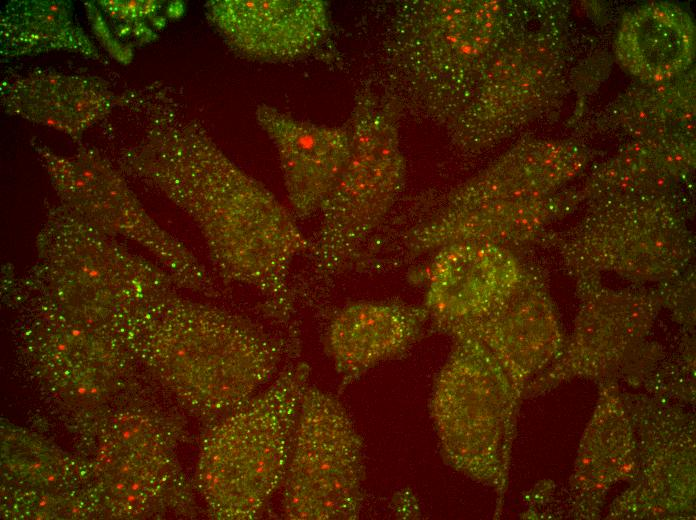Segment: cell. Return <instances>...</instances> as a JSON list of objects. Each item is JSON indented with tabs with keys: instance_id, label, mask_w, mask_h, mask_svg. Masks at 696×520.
Returning <instances> with one entry per match:
<instances>
[{
	"instance_id": "cell-25",
	"label": "cell",
	"mask_w": 696,
	"mask_h": 520,
	"mask_svg": "<svg viewBox=\"0 0 696 520\" xmlns=\"http://www.w3.org/2000/svg\"><path fill=\"white\" fill-rule=\"evenodd\" d=\"M692 163V150L687 146L636 144L605 163L592 177L589 190L598 200L660 198Z\"/></svg>"
},
{
	"instance_id": "cell-6",
	"label": "cell",
	"mask_w": 696,
	"mask_h": 520,
	"mask_svg": "<svg viewBox=\"0 0 696 520\" xmlns=\"http://www.w3.org/2000/svg\"><path fill=\"white\" fill-rule=\"evenodd\" d=\"M401 106L370 86L357 93L349 124V153L320 214L309 253L318 275L337 274L382 224L402 191Z\"/></svg>"
},
{
	"instance_id": "cell-15",
	"label": "cell",
	"mask_w": 696,
	"mask_h": 520,
	"mask_svg": "<svg viewBox=\"0 0 696 520\" xmlns=\"http://www.w3.org/2000/svg\"><path fill=\"white\" fill-rule=\"evenodd\" d=\"M207 15L234 50L264 61L309 54L330 27L322 0H219L207 5Z\"/></svg>"
},
{
	"instance_id": "cell-12",
	"label": "cell",
	"mask_w": 696,
	"mask_h": 520,
	"mask_svg": "<svg viewBox=\"0 0 696 520\" xmlns=\"http://www.w3.org/2000/svg\"><path fill=\"white\" fill-rule=\"evenodd\" d=\"M543 50L532 34L515 33L491 61L466 106L446 127L451 143L478 152L511 133L535 111L541 96Z\"/></svg>"
},
{
	"instance_id": "cell-19",
	"label": "cell",
	"mask_w": 696,
	"mask_h": 520,
	"mask_svg": "<svg viewBox=\"0 0 696 520\" xmlns=\"http://www.w3.org/2000/svg\"><path fill=\"white\" fill-rule=\"evenodd\" d=\"M587 155L577 146L540 140L524 141L476 176L455 188L445 205L495 200H539L573 179Z\"/></svg>"
},
{
	"instance_id": "cell-22",
	"label": "cell",
	"mask_w": 696,
	"mask_h": 520,
	"mask_svg": "<svg viewBox=\"0 0 696 520\" xmlns=\"http://www.w3.org/2000/svg\"><path fill=\"white\" fill-rule=\"evenodd\" d=\"M695 31L679 7L651 3L629 12L622 20L616 54L629 73L645 82H664L692 62Z\"/></svg>"
},
{
	"instance_id": "cell-24",
	"label": "cell",
	"mask_w": 696,
	"mask_h": 520,
	"mask_svg": "<svg viewBox=\"0 0 696 520\" xmlns=\"http://www.w3.org/2000/svg\"><path fill=\"white\" fill-rule=\"evenodd\" d=\"M588 283L589 299L579 317L571 357L596 365L620 357L644 335L653 302L646 294L613 291L596 281Z\"/></svg>"
},
{
	"instance_id": "cell-1",
	"label": "cell",
	"mask_w": 696,
	"mask_h": 520,
	"mask_svg": "<svg viewBox=\"0 0 696 520\" xmlns=\"http://www.w3.org/2000/svg\"><path fill=\"white\" fill-rule=\"evenodd\" d=\"M173 108L159 107L147 143L123 166L192 218L221 278L257 290L270 311L290 317L291 267L311 241L270 190Z\"/></svg>"
},
{
	"instance_id": "cell-16",
	"label": "cell",
	"mask_w": 696,
	"mask_h": 520,
	"mask_svg": "<svg viewBox=\"0 0 696 520\" xmlns=\"http://www.w3.org/2000/svg\"><path fill=\"white\" fill-rule=\"evenodd\" d=\"M255 118L274 144L293 214L305 219L320 212L349 153L346 127L315 124L261 104Z\"/></svg>"
},
{
	"instance_id": "cell-2",
	"label": "cell",
	"mask_w": 696,
	"mask_h": 520,
	"mask_svg": "<svg viewBox=\"0 0 696 520\" xmlns=\"http://www.w3.org/2000/svg\"><path fill=\"white\" fill-rule=\"evenodd\" d=\"M188 410L223 417L272 379L282 346L237 314L169 294L131 345Z\"/></svg>"
},
{
	"instance_id": "cell-18",
	"label": "cell",
	"mask_w": 696,
	"mask_h": 520,
	"mask_svg": "<svg viewBox=\"0 0 696 520\" xmlns=\"http://www.w3.org/2000/svg\"><path fill=\"white\" fill-rule=\"evenodd\" d=\"M562 204L559 197L539 200H495L448 206L415 227L406 242L413 255L434 252L459 242L503 247L536 238Z\"/></svg>"
},
{
	"instance_id": "cell-17",
	"label": "cell",
	"mask_w": 696,
	"mask_h": 520,
	"mask_svg": "<svg viewBox=\"0 0 696 520\" xmlns=\"http://www.w3.org/2000/svg\"><path fill=\"white\" fill-rule=\"evenodd\" d=\"M429 317L424 305L390 301H359L340 309L329 323L326 348L343 383L403 355Z\"/></svg>"
},
{
	"instance_id": "cell-20",
	"label": "cell",
	"mask_w": 696,
	"mask_h": 520,
	"mask_svg": "<svg viewBox=\"0 0 696 520\" xmlns=\"http://www.w3.org/2000/svg\"><path fill=\"white\" fill-rule=\"evenodd\" d=\"M2 463L6 484L16 494L24 516L52 518L76 515L89 500L72 462L49 444L21 430L3 436Z\"/></svg>"
},
{
	"instance_id": "cell-21",
	"label": "cell",
	"mask_w": 696,
	"mask_h": 520,
	"mask_svg": "<svg viewBox=\"0 0 696 520\" xmlns=\"http://www.w3.org/2000/svg\"><path fill=\"white\" fill-rule=\"evenodd\" d=\"M36 323L32 351L37 364L56 381L96 388L121 365L120 342L54 304Z\"/></svg>"
},
{
	"instance_id": "cell-3",
	"label": "cell",
	"mask_w": 696,
	"mask_h": 520,
	"mask_svg": "<svg viewBox=\"0 0 696 520\" xmlns=\"http://www.w3.org/2000/svg\"><path fill=\"white\" fill-rule=\"evenodd\" d=\"M385 39L389 92L401 108L448 127L515 34L497 1L408 0Z\"/></svg>"
},
{
	"instance_id": "cell-26",
	"label": "cell",
	"mask_w": 696,
	"mask_h": 520,
	"mask_svg": "<svg viewBox=\"0 0 696 520\" xmlns=\"http://www.w3.org/2000/svg\"><path fill=\"white\" fill-rule=\"evenodd\" d=\"M1 43L4 53L12 56L60 49L95 53L69 6L61 1L11 3L1 20Z\"/></svg>"
},
{
	"instance_id": "cell-10",
	"label": "cell",
	"mask_w": 696,
	"mask_h": 520,
	"mask_svg": "<svg viewBox=\"0 0 696 520\" xmlns=\"http://www.w3.org/2000/svg\"><path fill=\"white\" fill-rule=\"evenodd\" d=\"M62 205L110 236L129 239L154 256L177 287L217 293L211 275L176 237L144 210L118 171L99 153L83 149L65 157L36 144Z\"/></svg>"
},
{
	"instance_id": "cell-13",
	"label": "cell",
	"mask_w": 696,
	"mask_h": 520,
	"mask_svg": "<svg viewBox=\"0 0 696 520\" xmlns=\"http://www.w3.org/2000/svg\"><path fill=\"white\" fill-rule=\"evenodd\" d=\"M444 332L481 341L519 392L555 357L561 343L551 301L541 283L526 270L518 285L492 308Z\"/></svg>"
},
{
	"instance_id": "cell-7",
	"label": "cell",
	"mask_w": 696,
	"mask_h": 520,
	"mask_svg": "<svg viewBox=\"0 0 696 520\" xmlns=\"http://www.w3.org/2000/svg\"><path fill=\"white\" fill-rule=\"evenodd\" d=\"M452 338L430 400L440 453L451 468L501 488L520 392L481 341L464 334Z\"/></svg>"
},
{
	"instance_id": "cell-23",
	"label": "cell",
	"mask_w": 696,
	"mask_h": 520,
	"mask_svg": "<svg viewBox=\"0 0 696 520\" xmlns=\"http://www.w3.org/2000/svg\"><path fill=\"white\" fill-rule=\"evenodd\" d=\"M2 94L12 114L71 136L104 116L112 101L108 87L99 80L52 72L14 81Z\"/></svg>"
},
{
	"instance_id": "cell-4",
	"label": "cell",
	"mask_w": 696,
	"mask_h": 520,
	"mask_svg": "<svg viewBox=\"0 0 696 520\" xmlns=\"http://www.w3.org/2000/svg\"><path fill=\"white\" fill-rule=\"evenodd\" d=\"M37 260L26 275L68 314L130 345L176 283L152 262L62 204L36 239Z\"/></svg>"
},
{
	"instance_id": "cell-14",
	"label": "cell",
	"mask_w": 696,
	"mask_h": 520,
	"mask_svg": "<svg viewBox=\"0 0 696 520\" xmlns=\"http://www.w3.org/2000/svg\"><path fill=\"white\" fill-rule=\"evenodd\" d=\"M424 306L441 331L484 314L520 282L525 269L507 248L459 242L436 251Z\"/></svg>"
},
{
	"instance_id": "cell-9",
	"label": "cell",
	"mask_w": 696,
	"mask_h": 520,
	"mask_svg": "<svg viewBox=\"0 0 696 520\" xmlns=\"http://www.w3.org/2000/svg\"><path fill=\"white\" fill-rule=\"evenodd\" d=\"M363 443L342 403L307 385L282 483L292 520H354L364 500Z\"/></svg>"
},
{
	"instance_id": "cell-5",
	"label": "cell",
	"mask_w": 696,
	"mask_h": 520,
	"mask_svg": "<svg viewBox=\"0 0 696 520\" xmlns=\"http://www.w3.org/2000/svg\"><path fill=\"white\" fill-rule=\"evenodd\" d=\"M309 366L285 367L263 391L205 435L196 484L212 518H259L282 486Z\"/></svg>"
},
{
	"instance_id": "cell-11",
	"label": "cell",
	"mask_w": 696,
	"mask_h": 520,
	"mask_svg": "<svg viewBox=\"0 0 696 520\" xmlns=\"http://www.w3.org/2000/svg\"><path fill=\"white\" fill-rule=\"evenodd\" d=\"M175 443L173 427L156 419L129 413L115 418L96 461L100 503L120 518L185 509L190 496Z\"/></svg>"
},
{
	"instance_id": "cell-8",
	"label": "cell",
	"mask_w": 696,
	"mask_h": 520,
	"mask_svg": "<svg viewBox=\"0 0 696 520\" xmlns=\"http://www.w3.org/2000/svg\"><path fill=\"white\" fill-rule=\"evenodd\" d=\"M572 274L610 273L634 282L680 276L693 254L684 222L661 198H604L559 244Z\"/></svg>"
}]
</instances>
